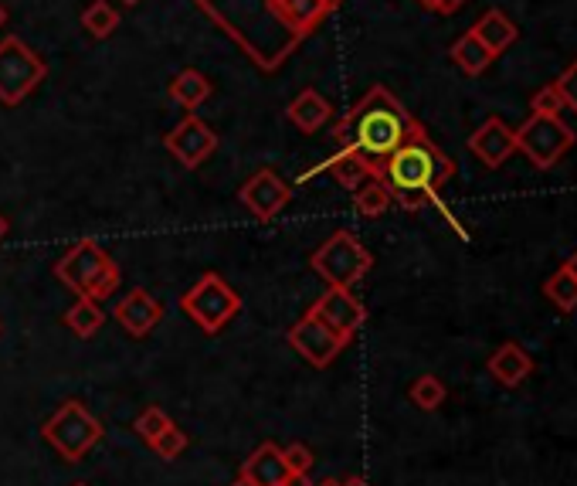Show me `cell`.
<instances>
[{"label": "cell", "mask_w": 577, "mask_h": 486, "mask_svg": "<svg viewBox=\"0 0 577 486\" xmlns=\"http://www.w3.org/2000/svg\"><path fill=\"white\" fill-rule=\"evenodd\" d=\"M418 119L401 106V99L384 85H374L347 116L337 119L333 140L340 150H353L374 167H381L394 150L408 140Z\"/></svg>", "instance_id": "6da1fadb"}, {"label": "cell", "mask_w": 577, "mask_h": 486, "mask_svg": "<svg viewBox=\"0 0 577 486\" xmlns=\"http://www.w3.org/2000/svg\"><path fill=\"white\" fill-rule=\"evenodd\" d=\"M452 174H455L452 157H445V153L435 147V140L425 133L421 123L408 133V140L384 160L381 170H377V177L391 187V198L398 201L404 211H418L425 208V204H432L438 198V187L449 184Z\"/></svg>", "instance_id": "7a4b0ae2"}, {"label": "cell", "mask_w": 577, "mask_h": 486, "mask_svg": "<svg viewBox=\"0 0 577 486\" xmlns=\"http://www.w3.org/2000/svg\"><path fill=\"white\" fill-rule=\"evenodd\" d=\"M58 283H65L72 293H79L82 300H109L116 293L119 283H123V272L106 252H102L99 242L85 238V242H75L55 266Z\"/></svg>", "instance_id": "3957f363"}, {"label": "cell", "mask_w": 577, "mask_h": 486, "mask_svg": "<svg viewBox=\"0 0 577 486\" xmlns=\"http://www.w3.org/2000/svg\"><path fill=\"white\" fill-rule=\"evenodd\" d=\"M309 266H313V272L323 279L326 286L350 289L353 283H360V279L370 272L374 255L367 252V245L360 242L357 235L347 232V228H340V232H333L320 249L309 255Z\"/></svg>", "instance_id": "277c9868"}, {"label": "cell", "mask_w": 577, "mask_h": 486, "mask_svg": "<svg viewBox=\"0 0 577 486\" xmlns=\"http://www.w3.org/2000/svg\"><path fill=\"white\" fill-rule=\"evenodd\" d=\"M41 436L65 463H82L92 453V446L102 439V422L82 402H62L41 429Z\"/></svg>", "instance_id": "5b68a950"}, {"label": "cell", "mask_w": 577, "mask_h": 486, "mask_svg": "<svg viewBox=\"0 0 577 486\" xmlns=\"http://www.w3.org/2000/svg\"><path fill=\"white\" fill-rule=\"evenodd\" d=\"M180 310H184L187 317H191L197 327L204 330V334H221V330H225L228 323L238 317L241 296L221 276L204 272V276L184 293Z\"/></svg>", "instance_id": "8992f818"}, {"label": "cell", "mask_w": 577, "mask_h": 486, "mask_svg": "<svg viewBox=\"0 0 577 486\" xmlns=\"http://www.w3.org/2000/svg\"><path fill=\"white\" fill-rule=\"evenodd\" d=\"M48 65L34 48L24 45L17 34H7L0 41V102L4 106H21L24 99L45 82Z\"/></svg>", "instance_id": "52a82bcc"}, {"label": "cell", "mask_w": 577, "mask_h": 486, "mask_svg": "<svg viewBox=\"0 0 577 486\" xmlns=\"http://www.w3.org/2000/svg\"><path fill=\"white\" fill-rule=\"evenodd\" d=\"M571 147H574V130L561 116L533 113L527 123L516 130V150L540 170H550Z\"/></svg>", "instance_id": "ba28073f"}, {"label": "cell", "mask_w": 577, "mask_h": 486, "mask_svg": "<svg viewBox=\"0 0 577 486\" xmlns=\"http://www.w3.org/2000/svg\"><path fill=\"white\" fill-rule=\"evenodd\" d=\"M286 340H289L292 351L303 357V361L313 364V368H330V364L337 361V354L350 344L347 337H340L337 330H330L323 320H316L313 313H306L299 323H292Z\"/></svg>", "instance_id": "9c48e42d"}, {"label": "cell", "mask_w": 577, "mask_h": 486, "mask_svg": "<svg viewBox=\"0 0 577 486\" xmlns=\"http://www.w3.org/2000/svg\"><path fill=\"white\" fill-rule=\"evenodd\" d=\"M163 147H167V153H174L187 170H194L218 150V133L197 113H187L174 130L163 136Z\"/></svg>", "instance_id": "30bf717a"}, {"label": "cell", "mask_w": 577, "mask_h": 486, "mask_svg": "<svg viewBox=\"0 0 577 486\" xmlns=\"http://www.w3.org/2000/svg\"><path fill=\"white\" fill-rule=\"evenodd\" d=\"M238 201L252 211L255 221H272L292 201V187L282 181L275 170L262 167V170H255L245 184H241Z\"/></svg>", "instance_id": "8fae6325"}, {"label": "cell", "mask_w": 577, "mask_h": 486, "mask_svg": "<svg viewBox=\"0 0 577 486\" xmlns=\"http://www.w3.org/2000/svg\"><path fill=\"white\" fill-rule=\"evenodd\" d=\"M309 313H313L316 320H323L330 330H337L340 337H347V340H353V334H357V330L364 327V320H367L364 303H360L357 296H353L350 289H343V286L326 289L320 300L313 303V310H309Z\"/></svg>", "instance_id": "7c38bea8"}, {"label": "cell", "mask_w": 577, "mask_h": 486, "mask_svg": "<svg viewBox=\"0 0 577 486\" xmlns=\"http://www.w3.org/2000/svg\"><path fill=\"white\" fill-rule=\"evenodd\" d=\"M469 150L472 157H479V164L496 170L516 153V130H510L499 116H489L486 123L469 136Z\"/></svg>", "instance_id": "4fadbf2b"}, {"label": "cell", "mask_w": 577, "mask_h": 486, "mask_svg": "<svg viewBox=\"0 0 577 486\" xmlns=\"http://www.w3.org/2000/svg\"><path fill=\"white\" fill-rule=\"evenodd\" d=\"M163 317V306L157 296L146 293V289H129L123 300L116 303V320L129 337H146Z\"/></svg>", "instance_id": "5bb4252c"}, {"label": "cell", "mask_w": 577, "mask_h": 486, "mask_svg": "<svg viewBox=\"0 0 577 486\" xmlns=\"http://www.w3.org/2000/svg\"><path fill=\"white\" fill-rule=\"evenodd\" d=\"M289 476V466L282 459V449H275L272 442H262L252 456L241 463V480L252 486H282Z\"/></svg>", "instance_id": "9a60e30c"}, {"label": "cell", "mask_w": 577, "mask_h": 486, "mask_svg": "<svg viewBox=\"0 0 577 486\" xmlns=\"http://www.w3.org/2000/svg\"><path fill=\"white\" fill-rule=\"evenodd\" d=\"M320 170H330L333 181H337L340 187H347V191H357V187L364 184L367 177H377V170H381V167H374L370 160H364L360 153H353V150H337V157H330L326 164L306 170L299 181H309V177L320 174Z\"/></svg>", "instance_id": "2e32d148"}, {"label": "cell", "mask_w": 577, "mask_h": 486, "mask_svg": "<svg viewBox=\"0 0 577 486\" xmlns=\"http://www.w3.org/2000/svg\"><path fill=\"white\" fill-rule=\"evenodd\" d=\"M286 116H289V123L296 126L299 133H320L326 123L333 119V106H330V99L320 96L316 89H303L296 99L289 102V109H286Z\"/></svg>", "instance_id": "e0dca14e"}, {"label": "cell", "mask_w": 577, "mask_h": 486, "mask_svg": "<svg viewBox=\"0 0 577 486\" xmlns=\"http://www.w3.org/2000/svg\"><path fill=\"white\" fill-rule=\"evenodd\" d=\"M472 34H476L482 45H486L499 58L506 48L516 45V38H520V28H516V24L503 11H496V7H493V11H486L476 24H472Z\"/></svg>", "instance_id": "ac0fdd59"}, {"label": "cell", "mask_w": 577, "mask_h": 486, "mask_svg": "<svg viewBox=\"0 0 577 486\" xmlns=\"http://www.w3.org/2000/svg\"><path fill=\"white\" fill-rule=\"evenodd\" d=\"M530 371H533V361L520 344H503L493 357H489V374L506 388H516Z\"/></svg>", "instance_id": "d6986e66"}, {"label": "cell", "mask_w": 577, "mask_h": 486, "mask_svg": "<svg viewBox=\"0 0 577 486\" xmlns=\"http://www.w3.org/2000/svg\"><path fill=\"white\" fill-rule=\"evenodd\" d=\"M170 99L194 113L197 106H204L211 99V79L204 72H197V68H184L170 82Z\"/></svg>", "instance_id": "ffe728a7"}, {"label": "cell", "mask_w": 577, "mask_h": 486, "mask_svg": "<svg viewBox=\"0 0 577 486\" xmlns=\"http://www.w3.org/2000/svg\"><path fill=\"white\" fill-rule=\"evenodd\" d=\"M449 55H452V62L459 65L465 75H482L489 65L496 62V55H493V51H489L486 45H482V41H479L472 31H465L462 38H455V45H452Z\"/></svg>", "instance_id": "44dd1931"}, {"label": "cell", "mask_w": 577, "mask_h": 486, "mask_svg": "<svg viewBox=\"0 0 577 486\" xmlns=\"http://www.w3.org/2000/svg\"><path fill=\"white\" fill-rule=\"evenodd\" d=\"M391 187H387L381 177H367L364 184L353 191V208L364 218H381L387 208H391Z\"/></svg>", "instance_id": "7402d4cb"}, {"label": "cell", "mask_w": 577, "mask_h": 486, "mask_svg": "<svg viewBox=\"0 0 577 486\" xmlns=\"http://www.w3.org/2000/svg\"><path fill=\"white\" fill-rule=\"evenodd\" d=\"M102 306L96 300H82L79 296V303L72 306V310L65 313V327L72 330L75 337H82V340H89V337H96L99 334V327H102Z\"/></svg>", "instance_id": "603a6c76"}, {"label": "cell", "mask_w": 577, "mask_h": 486, "mask_svg": "<svg viewBox=\"0 0 577 486\" xmlns=\"http://www.w3.org/2000/svg\"><path fill=\"white\" fill-rule=\"evenodd\" d=\"M82 28L92 34V38H113L119 28V11L109 0H92L82 11Z\"/></svg>", "instance_id": "cb8c5ba5"}, {"label": "cell", "mask_w": 577, "mask_h": 486, "mask_svg": "<svg viewBox=\"0 0 577 486\" xmlns=\"http://www.w3.org/2000/svg\"><path fill=\"white\" fill-rule=\"evenodd\" d=\"M544 293H547V300L557 306L561 313H574L577 310V279L571 276V272H564V269H557L554 276L544 283Z\"/></svg>", "instance_id": "d4e9b609"}, {"label": "cell", "mask_w": 577, "mask_h": 486, "mask_svg": "<svg viewBox=\"0 0 577 486\" xmlns=\"http://www.w3.org/2000/svg\"><path fill=\"white\" fill-rule=\"evenodd\" d=\"M411 402H415L421 412H435V408L445 402V385L435 374H421L415 385H411Z\"/></svg>", "instance_id": "484cf974"}, {"label": "cell", "mask_w": 577, "mask_h": 486, "mask_svg": "<svg viewBox=\"0 0 577 486\" xmlns=\"http://www.w3.org/2000/svg\"><path fill=\"white\" fill-rule=\"evenodd\" d=\"M170 425H174V422H170V415L163 412L160 405H150V408H146V412L140 415V419H136L133 429H136V436H140L143 442H153L157 436H163V432H167Z\"/></svg>", "instance_id": "4316f807"}, {"label": "cell", "mask_w": 577, "mask_h": 486, "mask_svg": "<svg viewBox=\"0 0 577 486\" xmlns=\"http://www.w3.org/2000/svg\"><path fill=\"white\" fill-rule=\"evenodd\" d=\"M530 109H533L537 116H561L567 106H564L561 92H557V85H544V89L533 92Z\"/></svg>", "instance_id": "83f0119b"}, {"label": "cell", "mask_w": 577, "mask_h": 486, "mask_svg": "<svg viewBox=\"0 0 577 486\" xmlns=\"http://www.w3.org/2000/svg\"><path fill=\"white\" fill-rule=\"evenodd\" d=\"M150 446H153V453H157L160 459H167V463H170V459H177L187 449V436L177 429V425H170V429L163 432V436L153 439Z\"/></svg>", "instance_id": "f1b7e54d"}, {"label": "cell", "mask_w": 577, "mask_h": 486, "mask_svg": "<svg viewBox=\"0 0 577 486\" xmlns=\"http://www.w3.org/2000/svg\"><path fill=\"white\" fill-rule=\"evenodd\" d=\"M554 85H557V92H561L564 106L571 109V113H577V58L564 68V75Z\"/></svg>", "instance_id": "f546056e"}, {"label": "cell", "mask_w": 577, "mask_h": 486, "mask_svg": "<svg viewBox=\"0 0 577 486\" xmlns=\"http://www.w3.org/2000/svg\"><path fill=\"white\" fill-rule=\"evenodd\" d=\"M282 459H286L289 473H309V470H313V453H309L306 446H299V442H292V446L282 449Z\"/></svg>", "instance_id": "4dcf8cb0"}, {"label": "cell", "mask_w": 577, "mask_h": 486, "mask_svg": "<svg viewBox=\"0 0 577 486\" xmlns=\"http://www.w3.org/2000/svg\"><path fill=\"white\" fill-rule=\"evenodd\" d=\"M462 4L465 0H425L421 7H428V11H435V14H455Z\"/></svg>", "instance_id": "1f68e13d"}, {"label": "cell", "mask_w": 577, "mask_h": 486, "mask_svg": "<svg viewBox=\"0 0 577 486\" xmlns=\"http://www.w3.org/2000/svg\"><path fill=\"white\" fill-rule=\"evenodd\" d=\"M282 486H313V483H309V473H289Z\"/></svg>", "instance_id": "d6a6232c"}, {"label": "cell", "mask_w": 577, "mask_h": 486, "mask_svg": "<svg viewBox=\"0 0 577 486\" xmlns=\"http://www.w3.org/2000/svg\"><path fill=\"white\" fill-rule=\"evenodd\" d=\"M561 269H564V272H571V276L577 279V252H571V255H567V262H564Z\"/></svg>", "instance_id": "836d02e7"}, {"label": "cell", "mask_w": 577, "mask_h": 486, "mask_svg": "<svg viewBox=\"0 0 577 486\" xmlns=\"http://www.w3.org/2000/svg\"><path fill=\"white\" fill-rule=\"evenodd\" d=\"M340 486H367V480H360V476H350V480H343Z\"/></svg>", "instance_id": "e575fe53"}, {"label": "cell", "mask_w": 577, "mask_h": 486, "mask_svg": "<svg viewBox=\"0 0 577 486\" xmlns=\"http://www.w3.org/2000/svg\"><path fill=\"white\" fill-rule=\"evenodd\" d=\"M7 17H11V14H7V7L0 4V28H4V24H7Z\"/></svg>", "instance_id": "d590c367"}, {"label": "cell", "mask_w": 577, "mask_h": 486, "mask_svg": "<svg viewBox=\"0 0 577 486\" xmlns=\"http://www.w3.org/2000/svg\"><path fill=\"white\" fill-rule=\"evenodd\" d=\"M4 235H7V218L0 215V242H4Z\"/></svg>", "instance_id": "8d00e7d4"}, {"label": "cell", "mask_w": 577, "mask_h": 486, "mask_svg": "<svg viewBox=\"0 0 577 486\" xmlns=\"http://www.w3.org/2000/svg\"><path fill=\"white\" fill-rule=\"evenodd\" d=\"M313 486H340V480H330V476H326L323 483H313Z\"/></svg>", "instance_id": "74e56055"}, {"label": "cell", "mask_w": 577, "mask_h": 486, "mask_svg": "<svg viewBox=\"0 0 577 486\" xmlns=\"http://www.w3.org/2000/svg\"><path fill=\"white\" fill-rule=\"evenodd\" d=\"M119 4H126V7H136V4H143V0H119Z\"/></svg>", "instance_id": "f35d334b"}, {"label": "cell", "mask_w": 577, "mask_h": 486, "mask_svg": "<svg viewBox=\"0 0 577 486\" xmlns=\"http://www.w3.org/2000/svg\"><path fill=\"white\" fill-rule=\"evenodd\" d=\"M231 486H252V483H248V480H241V476H238V483H231Z\"/></svg>", "instance_id": "ab89813d"}, {"label": "cell", "mask_w": 577, "mask_h": 486, "mask_svg": "<svg viewBox=\"0 0 577 486\" xmlns=\"http://www.w3.org/2000/svg\"><path fill=\"white\" fill-rule=\"evenodd\" d=\"M75 486H85V483H75Z\"/></svg>", "instance_id": "60d3db41"}, {"label": "cell", "mask_w": 577, "mask_h": 486, "mask_svg": "<svg viewBox=\"0 0 577 486\" xmlns=\"http://www.w3.org/2000/svg\"><path fill=\"white\" fill-rule=\"evenodd\" d=\"M418 4H425V0H418Z\"/></svg>", "instance_id": "b9f144b4"}, {"label": "cell", "mask_w": 577, "mask_h": 486, "mask_svg": "<svg viewBox=\"0 0 577 486\" xmlns=\"http://www.w3.org/2000/svg\"><path fill=\"white\" fill-rule=\"evenodd\" d=\"M0 330H4V327H0Z\"/></svg>", "instance_id": "7bdbcfd3"}]
</instances>
